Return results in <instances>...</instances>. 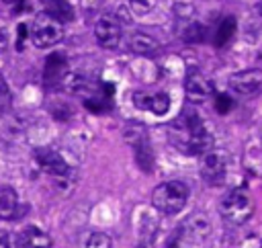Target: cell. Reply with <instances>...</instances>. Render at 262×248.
<instances>
[{
  "instance_id": "obj_1",
  "label": "cell",
  "mask_w": 262,
  "mask_h": 248,
  "mask_svg": "<svg viewBox=\"0 0 262 248\" xmlns=\"http://www.w3.org/2000/svg\"><path fill=\"white\" fill-rule=\"evenodd\" d=\"M170 142L187 156H201L213 148V136L195 109H185L182 115L172 123Z\"/></svg>"
},
{
  "instance_id": "obj_2",
  "label": "cell",
  "mask_w": 262,
  "mask_h": 248,
  "mask_svg": "<svg viewBox=\"0 0 262 248\" xmlns=\"http://www.w3.org/2000/svg\"><path fill=\"white\" fill-rule=\"evenodd\" d=\"M189 187L180 181H166L156 187L152 195V205L164 215H176L187 207Z\"/></svg>"
},
{
  "instance_id": "obj_3",
  "label": "cell",
  "mask_w": 262,
  "mask_h": 248,
  "mask_svg": "<svg viewBox=\"0 0 262 248\" xmlns=\"http://www.w3.org/2000/svg\"><path fill=\"white\" fill-rule=\"evenodd\" d=\"M31 39L39 49L54 47L64 39V23L49 13H39L31 25Z\"/></svg>"
},
{
  "instance_id": "obj_4",
  "label": "cell",
  "mask_w": 262,
  "mask_h": 248,
  "mask_svg": "<svg viewBox=\"0 0 262 248\" xmlns=\"http://www.w3.org/2000/svg\"><path fill=\"white\" fill-rule=\"evenodd\" d=\"M219 213L223 215L225 221H229L233 226H242L252 217L254 203L246 191H231L221 199Z\"/></svg>"
},
{
  "instance_id": "obj_5",
  "label": "cell",
  "mask_w": 262,
  "mask_h": 248,
  "mask_svg": "<svg viewBox=\"0 0 262 248\" xmlns=\"http://www.w3.org/2000/svg\"><path fill=\"white\" fill-rule=\"evenodd\" d=\"M227 164H229V156L223 150H207L205 154H201V177L205 183L209 185H221L225 181L227 175Z\"/></svg>"
},
{
  "instance_id": "obj_6",
  "label": "cell",
  "mask_w": 262,
  "mask_h": 248,
  "mask_svg": "<svg viewBox=\"0 0 262 248\" xmlns=\"http://www.w3.org/2000/svg\"><path fill=\"white\" fill-rule=\"evenodd\" d=\"M125 138H127V142L131 146H134L136 160L144 168V172H152V168H154V154H152V146L148 142L146 128L138 126V123H131V126H127V130H125Z\"/></svg>"
},
{
  "instance_id": "obj_7",
  "label": "cell",
  "mask_w": 262,
  "mask_h": 248,
  "mask_svg": "<svg viewBox=\"0 0 262 248\" xmlns=\"http://www.w3.org/2000/svg\"><path fill=\"white\" fill-rule=\"evenodd\" d=\"M211 234V221L207 213H193L185 219V224L178 230V242L189 246H201Z\"/></svg>"
},
{
  "instance_id": "obj_8",
  "label": "cell",
  "mask_w": 262,
  "mask_h": 248,
  "mask_svg": "<svg viewBox=\"0 0 262 248\" xmlns=\"http://www.w3.org/2000/svg\"><path fill=\"white\" fill-rule=\"evenodd\" d=\"M229 88L240 96H254L262 92V70L250 68L229 76Z\"/></svg>"
},
{
  "instance_id": "obj_9",
  "label": "cell",
  "mask_w": 262,
  "mask_h": 248,
  "mask_svg": "<svg viewBox=\"0 0 262 248\" xmlns=\"http://www.w3.org/2000/svg\"><path fill=\"white\" fill-rule=\"evenodd\" d=\"M94 37H96L98 45L104 47V49L119 47V43H121V21L111 17V15L100 17L94 25Z\"/></svg>"
},
{
  "instance_id": "obj_10",
  "label": "cell",
  "mask_w": 262,
  "mask_h": 248,
  "mask_svg": "<svg viewBox=\"0 0 262 248\" xmlns=\"http://www.w3.org/2000/svg\"><path fill=\"white\" fill-rule=\"evenodd\" d=\"M185 90H187L189 101L203 103V101H207L215 92V86H213V82L205 74H201L199 70H191L187 74V80H185Z\"/></svg>"
},
{
  "instance_id": "obj_11",
  "label": "cell",
  "mask_w": 262,
  "mask_h": 248,
  "mask_svg": "<svg viewBox=\"0 0 262 248\" xmlns=\"http://www.w3.org/2000/svg\"><path fill=\"white\" fill-rule=\"evenodd\" d=\"M134 105L142 111H150V113L162 117L170 111V96L166 92L138 90V92H134Z\"/></svg>"
},
{
  "instance_id": "obj_12",
  "label": "cell",
  "mask_w": 262,
  "mask_h": 248,
  "mask_svg": "<svg viewBox=\"0 0 262 248\" xmlns=\"http://www.w3.org/2000/svg\"><path fill=\"white\" fill-rule=\"evenodd\" d=\"M37 164L51 177H68L70 175V166L68 162L62 158V154L54 152V150H39L37 152Z\"/></svg>"
},
{
  "instance_id": "obj_13",
  "label": "cell",
  "mask_w": 262,
  "mask_h": 248,
  "mask_svg": "<svg viewBox=\"0 0 262 248\" xmlns=\"http://www.w3.org/2000/svg\"><path fill=\"white\" fill-rule=\"evenodd\" d=\"M51 236L39 230L37 226H25L17 234V246L19 248H51Z\"/></svg>"
},
{
  "instance_id": "obj_14",
  "label": "cell",
  "mask_w": 262,
  "mask_h": 248,
  "mask_svg": "<svg viewBox=\"0 0 262 248\" xmlns=\"http://www.w3.org/2000/svg\"><path fill=\"white\" fill-rule=\"evenodd\" d=\"M19 217V199L17 191L9 185H0V219Z\"/></svg>"
},
{
  "instance_id": "obj_15",
  "label": "cell",
  "mask_w": 262,
  "mask_h": 248,
  "mask_svg": "<svg viewBox=\"0 0 262 248\" xmlns=\"http://www.w3.org/2000/svg\"><path fill=\"white\" fill-rule=\"evenodd\" d=\"M66 68H68V62H66V56L64 54H51L45 62V70H43V78L47 84H54L58 80L64 78L66 74Z\"/></svg>"
},
{
  "instance_id": "obj_16",
  "label": "cell",
  "mask_w": 262,
  "mask_h": 248,
  "mask_svg": "<svg viewBox=\"0 0 262 248\" xmlns=\"http://www.w3.org/2000/svg\"><path fill=\"white\" fill-rule=\"evenodd\" d=\"M129 49L138 56H152L158 49V41L148 33H134L129 37Z\"/></svg>"
},
{
  "instance_id": "obj_17",
  "label": "cell",
  "mask_w": 262,
  "mask_h": 248,
  "mask_svg": "<svg viewBox=\"0 0 262 248\" xmlns=\"http://www.w3.org/2000/svg\"><path fill=\"white\" fill-rule=\"evenodd\" d=\"M43 7H45V13L60 19L62 23H70L74 19V9L68 0H43Z\"/></svg>"
},
{
  "instance_id": "obj_18",
  "label": "cell",
  "mask_w": 262,
  "mask_h": 248,
  "mask_svg": "<svg viewBox=\"0 0 262 248\" xmlns=\"http://www.w3.org/2000/svg\"><path fill=\"white\" fill-rule=\"evenodd\" d=\"M80 248H113V242L104 232H86L80 238Z\"/></svg>"
},
{
  "instance_id": "obj_19",
  "label": "cell",
  "mask_w": 262,
  "mask_h": 248,
  "mask_svg": "<svg viewBox=\"0 0 262 248\" xmlns=\"http://www.w3.org/2000/svg\"><path fill=\"white\" fill-rule=\"evenodd\" d=\"M233 33H235V19L233 17L223 19L221 25H219V29H217V33H215V45H219V47L225 45L233 37Z\"/></svg>"
},
{
  "instance_id": "obj_20",
  "label": "cell",
  "mask_w": 262,
  "mask_h": 248,
  "mask_svg": "<svg viewBox=\"0 0 262 248\" xmlns=\"http://www.w3.org/2000/svg\"><path fill=\"white\" fill-rule=\"evenodd\" d=\"M182 37H185V41H191V43L203 41V39H205V29H203V25H199V23H189V27L185 29Z\"/></svg>"
},
{
  "instance_id": "obj_21",
  "label": "cell",
  "mask_w": 262,
  "mask_h": 248,
  "mask_svg": "<svg viewBox=\"0 0 262 248\" xmlns=\"http://www.w3.org/2000/svg\"><path fill=\"white\" fill-rule=\"evenodd\" d=\"M231 105H233V101H231L227 94H219V96L215 98V111L221 113V115L227 113V111L231 109Z\"/></svg>"
},
{
  "instance_id": "obj_22",
  "label": "cell",
  "mask_w": 262,
  "mask_h": 248,
  "mask_svg": "<svg viewBox=\"0 0 262 248\" xmlns=\"http://www.w3.org/2000/svg\"><path fill=\"white\" fill-rule=\"evenodd\" d=\"M0 248H19L17 246V236L0 232Z\"/></svg>"
},
{
  "instance_id": "obj_23",
  "label": "cell",
  "mask_w": 262,
  "mask_h": 248,
  "mask_svg": "<svg viewBox=\"0 0 262 248\" xmlns=\"http://www.w3.org/2000/svg\"><path fill=\"white\" fill-rule=\"evenodd\" d=\"M174 13H176L178 17H182V19H189V17L195 13V9H193V5H187V3H178V5L174 7Z\"/></svg>"
},
{
  "instance_id": "obj_24",
  "label": "cell",
  "mask_w": 262,
  "mask_h": 248,
  "mask_svg": "<svg viewBox=\"0 0 262 248\" xmlns=\"http://www.w3.org/2000/svg\"><path fill=\"white\" fill-rule=\"evenodd\" d=\"M154 244H156V230L148 232V234L140 240V244H138L136 248H154Z\"/></svg>"
},
{
  "instance_id": "obj_25",
  "label": "cell",
  "mask_w": 262,
  "mask_h": 248,
  "mask_svg": "<svg viewBox=\"0 0 262 248\" xmlns=\"http://www.w3.org/2000/svg\"><path fill=\"white\" fill-rule=\"evenodd\" d=\"M129 3H131V9H134L138 15H144V13L150 11V5L146 3V0H129Z\"/></svg>"
},
{
  "instance_id": "obj_26",
  "label": "cell",
  "mask_w": 262,
  "mask_h": 248,
  "mask_svg": "<svg viewBox=\"0 0 262 248\" xmlns=\"http://www.w3.org/2000/svg\"><path fill=\"white\" fill-rule=\"evenodd\" d=\"M25 37H27V27H25V25H19V39H17V49H19V52L23 49Z\"/></svg>"
},
{
  "instance_id": "obj_27",
  "label": "cell",
  "mask_w": 262,
  "mask_h": 248,
  "mask_svg": "<svg viewBox=\"0 0 262 248\" xmlns=\"http://www.w3.org/2000/svg\"><path fill=\"white\" fill-rule=\"evenodd\" d=\"M5 47H7V37L3 31H0V52H5Z\"/></svg>"
},
{
  "instance_id": "obj_28",
  "label": "cell",
  "mask_w": 262,
  "mask_h": 248,
  "mask_svg": "<svg viewBox=\"0 0 262 248\" xmlns=\"http://www.w3.org/2000/svg\"><path fill=\"white\" fill-rule=\"evenodd\" d=\"M166 248H180V242H178V238H174V240H170Z\"/></svg>"
},
{
  "instance_id": "obj_29",
  "label": "cell",
  "mask_w": 262,
  "mask_h": 248,
  "mask_svg": "<svg viewBox=\"0 0 262 248\" xmlns=\"http://www.w3.org/2000/svg\"><path fill=\"white\" fill-rule=\"evenodd\" d=\"M3 3H7V5H21L23 0H3Z\"/></svg>"
}]
</instances>
